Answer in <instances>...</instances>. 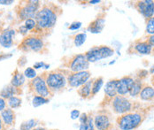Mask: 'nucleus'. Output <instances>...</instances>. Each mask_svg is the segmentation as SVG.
<instances>
[{
    "instance_id": "obj_31",
    "label": "nucleus",
    "mask_w": 154,
    "mask_h": 130,
    "mask_svg": "<svg viewBox=\"0 0 154 130\" xmlns=\"http://www.w3.org/2000/svg\"><path fill=\"white\" fill-rule=\"evenodd\" d=\"M24 76L27 77L28 79H30V80L35 79L37 76L35 69H34L33 67H27L24 71Z\"/></svg>"
},
{
    "instance_id": "obj_24",
    "label": "nucleus",
    "mask_w": 154,
    "mask_h": 130,
    "mask_svg": "<svg viewBox=\"0 0 154 130\" xmlns=\"http://www.w3.org/2000/svg\"><path fill=\"white\" fill-rule=\"evenodd\" d=\"M104 85V79L103 77H97L94 78L92 82V86H91V98L95 97L102 89Z\"/></svg>"
},
{
    "instance_id": "obj_21",
    "label": "nucleus",
    "mask_w": 154,
    "mask_h": 130,
    "mask_svg": "<svg viewBox=\"0 0 154 130\" xmlns=\"http://www.w3.org/2000/svg\"><path fill=\"white\" fill-rule=\"evenodd\" d=\"M25 76H24V74H22L21 72L19 71V69L17 68L15 69V71L13 73V77H12V80H11V85L15 87L17 89H20L24 83H25Z\"/></svg>"
},
{
    "instance_id": "obj_28",
    "label": "nucleus",
    "mask_w": 154,
    "mask_h": 130,
    "mask_svg": "<svg viewBox=\"0 0 154 130\" xmlns=\"http://www.w3.org/2000/svg\"><path fill=\"white\" fill-rule=\"evenodd\" d=\"M49 102H50L49 98H43V97H40V96H34V98L32 99V105L34 107H39L41 105L48 104Z\"/></svg>"
},
{
    "instance_id": "obj_16",
    "label": "nucleus",
    "mask_w": 154,
    "mask_h": 130,
    "mask_svg": "<svg viewBox=\"0 0 154 130\" xmlns=\"http://www.w3.org/2000/svg\"><path fill=\"white\" fill-rule=\"evenodd\" d=\"M133 49L132 52H137L141 55H150L152 53V48L150 46V44L145 41L137 40L134 43L133 46H130L129 50Z\"/></svg>"
},
{
    "instance_id": "obj_17",
    "label": "nucleus",
    "mask_w": 154,
    "mask_h": 130,
    "mask_svg": "<svg viewBox=\"0 0 154 130\" xmlns=\"http://www.w3.org/2000/svg\"><path fill=\"white\" fill-rule=\"evenodd\" d=\"M1 119L5 125V128H9V127H13L14 126L16 120L15 113L13 109L11 108H6L5 109L3 112H1Z\"/></svg>"
},
{
    "instance_id": "obj_12",
    "label": "nucleus",
    "mask_w": 154,
    "mask_h": 130,
    "mask_svg": "<svg viewBox=\"0 0 154 130\" xmlns=\"http://www.w3.org/2000/svg\"><path fill=\"white\" fill-rule=\"evenodd\" d=\"M94 125L96 130H111L112 128L111 117L105 112H100L94 116Z\"/></svg>"
},
{
    "instance_id": "obj_46",
    "label": "nucleus",
    "mask_w": 154,
    "mask_h": 130,
    "mask_svg": "<svg viewBox=\"0 0 154 130\" xmlns=\"http://www.w3.org/2000/svg\"><path fill=\"white\" fill-rule=\"evenodd\" d=\"M150 73H151L152 74H154V65L152 66V68H151V70H150Z\"/></svg>"
},
{
    "instance_id": "obj_43",
    "label": "nucleus",
    "mask_w": 154,
    "mask_h": 130,
    "mask_svg": "<svg viewBox=\"0 0 154 130\" xmlns=\"http://www.w3.org/2000/svg\"><path fill=\"white\" fill-rule=\"evenodd\" d=\"M89 3L91 5H97V4L100 3V0H92V1H89Z\"/></svg>"
},
{
    "instance_id": "obj_23",
    "label": "nucleus",
    "mask_w": 154,
    "mask_h": 130,
    "mask_svg": "<svg viewBox=\"0 0 154 130\" xmlns=\"http://www.w3.org/2000/svg\"><path fill=\"white\" fill-rule=\"evenodd\" d=\"M143 86H144V84L143 82V80L138 79V78L135 79L132 86H131V88H130L129 93H128L129 96L131 98H136V97L139 96V94H140L141 90L143 89Z\"/></svg>"
},
{
    "instance_id": "obj_42",
    "label": "nucleus",
    "mask_w": 154,
    "mask_h": 130,
    "mask_svg": "<svg viewBox=\"0 0 154 130\" xmlns=\"http://www.w3.org/2000/svg\"><path fill=\"white\" fill-rule=\"evenodd\" d=\"M5 129V125H4V123H3V121H2V119H1V117H0V130Z\"/></svg>"
},
{
    "instance_id": "obj_25",
    "label": "nucleus",
    "mask_w": 154,
    "mask_h": 130,
    "mask_svg": "<svg viewBox=\"0 0 154 130\" xmlns=\"http://www.w3.org/2000/svg\"><path fill=\"white\" fill-rule=\"evenodd\" d=\"M38 119H31L29 120H26L22 122V124L20 126V130H32L34 129L36 125L38 124Z\"/></svg>"
},
{
    "instance_id": "obj_13",
    "label": "nucleus",
    "mask_w": 154,
    "mask_h": 130,
    "mask_svg": "<svg viewBox=\"0 0 154 130\" xmlns=\"http://www.w3.org/2000/svg\"><path fill=\"white\" fill-rule=\"evenodd\" d=\"M134 78L128 75V76H124L121 79H118L117 82V95L119 96H123L125 97L126 95H128L129 93L130 88L134 82Z\"/></svg>"
},
{
    "instance_id": "obj_38",
    "label": "nucleus",
    "mask_w": 154,
    "mask_h": 130,
    "mask_svg": "<svg viewBox=\"0 0 154 130\" xmlns=\"http://www.w3.org/2000/svg\"><path fill=\"white\" fill-rule=\"evenodd\" d=\"M50 65H45L44 62H37L35 64H34L33 65V68L34 69H38V68H41V67H45V68H48Z\"/></svg>"
},
{
    "instance_id": "obj_22",
    "label": "nucleus",
    "mask_w": 154,
    "mask_h": 130,
    "mask_svg": "<svg viewBox=\"0 0 154 130\" xmlns=\"http://www.w3.org/2000/svg\"><path fill=\"white\" fill-rule=\"evenodd\" d=\"M139 98L142 101H153L154 88L151 85H144L139 94Z\"/></svg>"
},
{
    "instance_id": "obj_45",
    "label": "nucleus",
    "mask_w": 154,
    "mask_h": 130,
    "mask_svg": "<svg viewBox=\"0 0 154 130\" xmlns=\"http://www.w3.org/2000/svg\"><path fill=\"white\" fill-rule=\"evenodd\" d=\"M151 82H152V87L154 88V74H152V77H151Z\"/></svg>"
},
{
    "instance_id": "obj_1",
    "label": "nucleus",
    "mask_w": 154,
    "mask_h": 130,
    "mask_svg": "<svg viewBox=\"0 0 154 130\" xmlns=\"http://www.w3.org/2000/svg\"><path fill=\"white\" fill-rule=\"evenodd\" d=\"M61 14V8L51 2L42 5L35 17L36 27L30 34L37 35L42 37L48 35L55 27L58 18Z\"/></svg>"
},
{
    "instance_id": "obj_2",
    "label": "nucleus",
    "mask_w": 154,
    "mask_h": 130,
    "mask_svg": "<svg viewBox=\"0 0 154 130\" xmlns=\"http://www.w3.org/2000/svg\"><path fill=\"white\" fill-rule=\"evenodd\" d=\"M43 75L52 96L57 92H60L67 85L66 70L65 69L58 68L51 70L50 72L44 73Z\"/></svg>"
},
{
    "instance_id": "obj_35",
    "label": "nucleus",
    "mask_w": 154,
    "mask_h": 130,
    "mask_svg": "<svg viewBox=\"0 0 154 130\" xmlns=\"http://www.w3.org/2000/svg\"><path fill=\"white\" fill-rule=\"evenodd\" d=\"M145 41L150 44V46L152 48V52H153L154 50V35H150L146 37Z\"/></svg>"
},
{
    "instance_id": "obj_32",
    "label": "nucleus",
    "mask_w": 154,
    "mask_h": 130,
    "mask_svg": "<svg viewBox=\"0 0 154 130\" xmlns=\"http://www.w3.org/2000/svg\"><path fill=\"white\" fill-rule=\"evenodd\" d=\"M24 27L28 29V31H33L36 27V22L35 19H29L24 21Z\"/></svg>"
},
{
    "instance_id": "obj_14",
    "label": "nucleus",
    "mask_w": 154,
    "mask_h": 130,
    "mask_svg": "<svg viewBox=\"0 0 154 130\" xmlns=\"http://www.w3.org/2000/svg\"><path fill=\"white\" fill-rule=\"evenodd\" d=\"M105 24H106V14L105 13L99 14L97 17L89 24L87 30L92 34H99L103 31L105 28Z\"/></svg>"
},
{
    "instance_id": "obj_11",
    "label": "nucleus",
    "mask_w": 154,
    "mask_h": 130,
    "mask_svg": "<svg viewBox=\"0 0 154 130\" xmlns=\"http://www.w3.org/2000/svg\"><path fill=\"white\" fill-rule=\"evenodd\" d=\"M134 7L145 20H149L154 16V1L152 0L136 1Z\"/></svg>"
},
{
    "instance_id": "obj_33",
    "label": "nucleus",
    "mask_w": 154,
    "mask_h": 130,
    "mask_svg": "<svg viewBox=\"0 0 154 130\" xmlns=\"http://www.w3.org/2000/svg\"><path fill=\"white\" fill-rule=\"evenodd\" d=\"M82 27V22L80 21H75L72 24H70V26L68 27V29L70 30H77Z\"/></svg>"
},
{
    "instance_id": "obj_26",
    "label": "nucleus",
    "mask_w": 154,
    "mask_h": 130,
    "mask_svg": "<svg viewBox=\"0 0 154 130\" xmlns=\"http://www.w3.org/2000/svg\"><path fill=\"white\" fill-rule=\"evenodd\" d=\"M79 130H96L94 125V117L91 114H89V118L85 123L80 124Z\"/></svg>"
},
{
    "instance_id": "obj_5",
    "label": "nucleus",
    "mask_w": 154,
    "mask_h": 130,
    "mask_svg": "<svg viewBox=\"0 0 154 130\" xmlns=\"http://www.w3.org/2000/svg\"><path fill=\"white\" fill-rule=\"evenodd\" d=\"M18 49L23 52H42L45 49V44L42 36L29 34L22 39Z\"/></svg>"
},
{
    "instance_id": "obj_30",
    "label": "nucleus",
    "mask_w": 154,
    "mask_h": 130,
    "mask_svg": "<svg viewBox=\"0 0 154 130\" xmlns=\"http://www.w3.org/2000/svg\"><path fill=\"white\" fill-rule=\"evenodd\" d=\"M145 33L150 35H154V16L149 20H146V27H145Z\"/></svg>"
},
{
    "instance_id": "obj_18",
    "label": "nucleus",
    "mask_w": 154,
    "mask_h": 130,
    "mask_svg": "<svg viewBox=\"0 0 154 130\" xmlns=\"http://www.w3.org/2000/svg\"><path fill=\"white\" fill-rule=\"evenodd\" d=\"M117 82L118 79H113L110 80L106 83L104 91L106 100L109 101V103L112 102V100L117 96Z\"/></svg>"
},
{
    "instance_id": "obj_27",
    "label": "nucleus",
    "mask_w": 154,
    "mask_h": 130,
    "mask_svg": "<svg viewBox=\"0 0 154 130\" xmlns=\"http://www.w3.org/2000/svg\"><path fill=\"white\" fill-rule=\"evenodd\" d=\"M21 104H22V99L16 96H14L7 100V105L11 109H16V108L20 107Z\"/></svg>"
},
{
    "instance_id": "obj_37",
    "label": "nucleus",
    "mask_w": 154,
    "mask_h": 130,
    "mask_svg": "<svg viewBox=\"0 0 154 130\" xmlns=\"http://www.w3.org/2000/svg\"><path fill=\"white\" fill-rule=\"evenodd\" d=\"M6 105H7V102H6V100L5 99H4V98H0V113L1 112H3L5 109H6L7 107H6Z\"/></svg>"
},
{
    "instance_id": "obj_19",
    "label": "nucleus",
    "mask_w": 154,
    "mask_h": 130,
    "mask_svg": "<svg viewBox=\"0 0 154 130\" xmlns=\"http://www.w3.org/2000/svg\"><path fill=\"white\" fill-rule=\"evenodd\" d=\"M94 79H91L87 81L84 85L81 86L77 89V94L83 99L91 98V86Z\"/></svg>"
},
{
    "instance_id": "obj_41",
    "label": "nucleus",
    "mask_w": 154,
    "mask_h": 130,
    "mask_svg": "<svg viewBox=\"0 0 154 130\" xmlns=\"http://www.w3.org/2000/svg\"><path fill=\"white\" fill-rule=\"evenodd\" d=\"M14 0H0V4L5 5H8L14 4Z\"/></svg>"
},
{
    "instance_id": "obj_44",
    "label": "nucleus",
    "mask_w": 154,
    "mask_h": 130,
    "mask_svg": "<svg viewBox=\"0 0 154 130\" xmlns=\"http://www.w3.org/2000/svg\"><path fill=\"white\" fill-rule=\"evenodd\" d=\"M32 130H47L45 128H44V127H38V128H35L34 129Z\"/></svg>"
},
{
    "instance_id": "obj_7",
    "label": "nucleus",
    "mask_w": 154,
    "mask_h": 130,
    "mask_svg": "<svg viewBox=\"0 0 154 130\" xmlns=\"http://www.w3.org/2000/svg\"><path fill=\"white\" fill-rule=\"evenodd\" d=\"M28 87L29 92L34 94L35 96H40L45 98H49V97L52 96L43 74L40 76H36L35 79L29 81Z\"/></svg>"
},
{
    "instance_id": "obj_15",
    "label": "nucleus",
    "mask_w": 154,
    "mask_h": 130,
    "mask_svg": "<svg viewBox=\"0 0 154 130\" xmlns=\"http://www.w3.org/2000/svg\"><path fill=\"white\" fill-rule=\"evenodd\" d=\"M15 30L13 29H4L0 34V45L4 48H10L14 45V37Z\"/></svg>"
},
{
    "instance_id": "obj_34",
    "label": "nucleus",
    "mask_w": 154,
    "mask_h": 130,
    "mask_svg": "<svg viewBox=\"0 0 154 130\" xmlns=\"http://www.w3.org/2000/svg\"><path fill=\"white\" fill-rule=\"evenodd\" d=\"M80 115H81V112L79 111V110H77V109H74V110H72L71 111V113H70V117H71V119H79V117H80Z\"/></svg>"
},
{
    "instance_id": "obj_3",
    "label": "nucleus",
    "mask_w": 154,
    "mask_h": 130,
    "mask_svg": "<svg viewBox=\"0 0 154 130\" xmlns=\"http://www.w3.org/2000/svg\"><path fill=\"white\" fill-rule=\"evenodd\" d=\"M145 116L143 112L137 111L122 114L116 119V125L121 130H135L142 125Z\"/></svg>"
},
{
    "instance_id": "obj_10",
    "label": "nucleus",
    "mask_w": 154,
    "mask_h": 130,
    "mask_svg": "<svg viewBox=\"0 0 154 130\" xmlns=\"http://www.w3.org/2000/svg\"><path fill=\"white\" fill-rule=\"evenodd\" d=\"M112 109L114 113L118 115L128 113L133 111L132 102L126 97L117 95L111 102Z\"/></svg>"
},
{
    "instance_id": "obj_48",
    "label": "nucleus",
    "mask_w": 154,
    "mask_h": 130,
    "mask_svg": "<svg viewBox=\"0 0 154 130\" xmlns=\"http://www.w3.org/2000/svg\"><path fill=\"white\" fill-rule=\"evenodd\" d=\"M11 130H17V129H15V128H12V129Z\"/></svg>"
},
{
    "instance_id": "obj_4",
    "label": "nucleus",
    "mask_w": 154,
    "mask_h": 130,
    "mask_svg": "<svg viewBox=\"0 0 154 130\" xmlns=\"http://www.w3.org/2000/svg\"><path fill=\"white\" fill-rule=\"evenodd\" d=\"M42 5L40 1H21L16 6V14L20 21L34 19Z\"/></svg>"
},
{
    "instance_id": "obj_47",
    "label": "nucleus",
    "mask_w": 154,
    "mask_h": 130,
    "mask_svg": "<svg viewBox=\"0 0 154 130\" xmlns=\"http://www.w3.org/2000/svg\"><path fill=\"white\" fill-rule=\"evenodd\" d=\"M3 30H4V29H3V25H2V22L0 21V34L2 33Z\"/></svg>"
},
{
    "instance_id": "obj_9",
    "label": "nucleus",
    "mask_w": 154,
    "mask_h": 130,
    "mask_svg": "<svg viewBox=\"0 0 154 130\" xmlns=\"http://www.w3.org/2000/svg\"><path fill=\"white\" fill-rule=\"evenodd\" d=\"M91 73L87 71L72 73L69 70H66V79H67V85L71 88H80L81 86L84 85L89 80H91Z\"/></svg>"
},
{
    "instance_id": "obj_20",
    "label": "nucleus",
    "mask_w": 154,
    "mask_h": 130,
    "mask_svg": "<svg viewBox=\"0 0 154 130\" xmlns=\"http://www.w3.org/2000/svg\"><path fill=\"white\" fill-rule=\"evenodd\" d=\"M21 93V90L20 89H17L15 87L12 86L11 84L5 87L1 91H0V98H4V99H9L10 98L16 96L18 94H20Z\"/></svg>"
},
{
    "instance_id": "obj_49",
    "label": "nucleus",
    "mask_w": 154,
    "mask_h": 130,
    "mask_svg": "<svg viewBox=\"0 0 154 130\" xmlns=\"http://www.w3.org/2000/svg\"><path fill=\"white\" fill-rule=\"evenodd\" d=\"M51 130H58V129H51Z\"/></svg>"
},
{
    "instance_id": "obj_6",
    "label": "nucleus",
    "mask_w": 154,
    "mask_h": 130,
    "mask_svg": "<svg viewBox=\"0 0 154 130\" xmlns=\"http://www.w3.org/2000/svg\"><path fill=\"white\" fill-rule=\"evenodd\" d=\"M63 62V65L72 73L87 71L90 68V63L88 62L85 54H75L67 57L66 60L64 59Z\"/></svg>"
},
{
    "instance_id": "obj_29",
    "label": "nucleus",
    "mask_w": 154,
    "mask_h": 130,
    "mask_svg": "<svg viewBox=\"0 0 154 130\" xmlns=\"http://www.w3.org/2000/svg\"><path fill=\"white\" fill-rule=\"evenodd\" d=\"M87 38V35L85 33H80L76 34L74 36V44L76 47H81L86 41Z\"/></svg>"
},
{
    "instance_id": "obj_39",
    "label": "nucleus",
    "mask_w": 154,
    "mask_h": 130,
    "mask_svg": "<svg viewBox=\"0 0 154 130\" xmlns=\"http://www.w3.org/2000/svg\"><path fill=\"white\" fill-rule=\"evenodd\" d=\"M19 32L21 33L22 35H28V33H29V31H28V29L24 27V25H22V26H20V28H19Z\"/></svg>"
},
{
    "instance_id": "obj_8",
    "label": "nucleus",
    "mask_w": 154,
    "mask_h": 130,
    "mask_svg": "<svg viewBox=\"0 0 154 130\" xmlns=\"http://www.w3.org/2000/svg\"><path fill=\"white\" fill-rule=\"evenodd\" d=\"M84 54L88 62L91 64V63H95L100 59L112 57L114 54V50L106 45L94 46L88 51H86Z\"/></svg>"
},
{
    "instance_id": "obj_36",
    "label": "nucleus",
    "mask_w": 154,
    "mask_h": 130,
    "mask_svg": "<svg viewBox=\"0 0 154 130\" xmlns=\"http://www.w3.org/2000/svg\"><path fill=\"white\" fill-rule=\"evenodd\" d=\"M89 118V114L86 113H81L80 117H79V120H80V124H82V123H85L87 121Z\"/></svg>"
},
{
    "instance_id": "obj_40",
    "label": "nucleus",
    "mask_w": 154,
    "mask_h": 130,
    "mask_svg": "<svg viewBox=\"0 0 154 130\" xmlns=\"http://www.w3.org/2000/svg\"><path fill=\"white\" fill-rule=\"evenodd\" d=\"M12 57V54H7V53H1L0 54V61L1 60H4V59H9Z\"/></svg>"
}]
</instances>
